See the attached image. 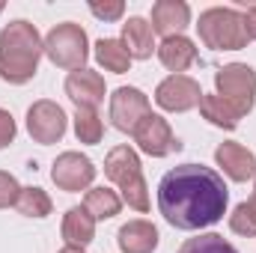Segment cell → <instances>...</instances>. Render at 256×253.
Masks as SVG:
<instances>
[{
    "mask_svg": "<svg viewBox=\"0 0 256 253\" xmlns=\"http://www.w3.org/2000/svg\"><path fill=\"white\" fill-rule=\"evenodd\" d=\"M230 206V188L224 176L202 164H182L164 173L158 182V212L176 230L214 226Z\"/></svg>",
    "mask_w": 256,
    "mask_h": 253,
    "instance_id": "cell-1",
    "label": "cell"
},
{
    "mask_svg": "<svg viewBox=\"0 0 256 253\" xmlns=\"http://www.w3.org/2000/svg\"><path fill=\"white\" fill-rule=\"evenodd\" d=\"M42 54H45V39L39 36L36 24L18 18L0 30V78L6 84L21 86L33 80Z\"/></svg>",
    "mask_w": 256,
    "mask_h": 253,
    "instance_id": "cell-2",
    "label": "cell"
},
{
    "mask_svg": "<svg viewBox=\"0 0 256 253\" xmlns=\"http://www.w3.org/2000/svg\"><path fill=\"white\" fill-rule=\"evenodd\" d=\"M104 176L122 190V202L134 212H149V185L143 179L140 155L131 146H114L104 158Z\"/></svg>",
    "mask_w": 256,
    "mask_h": 253,
    "instance_id": "cell-3",
    "label": "cell"
},
{
    "mask_svg": "<svg viewBox=\"0 0 256 253\" xmlns=\"http://www.w3.org/2000/svg\"><path fill=\"white\" fill-rule=\"evenodd\" d=\"M194 27L200 33V42L212 51H242L250 42L242 12L230 6H212L200 12V21Z\"/></svg>",
    "mask_w": 256,
    "mask_h": 253,
    "instance_id": "cell-4",
    "label": "cell"
},
{
    "mask_svg": "<svg viewBox=\"0 0 256 253\" xmlns=\"http://www.w3.org/2000/svg\"><path fill=\"white\" fill-rule=\"evenodd\" d=\"M214 96H220L238 116L256 104V72L248 63H230L214 72Z\"/></svg>",
    "mask_w": 256,
    "mask_h": 253,
    "instance_id": "cell-5",
    "label": "cell"
},
{
    "mask_svg": "<svg viewBox=\"0 0 256 253\" xmlns=\"http://www.w3.org/2000/svg\"><path fill=\"white\" fill-rule=\"evenodd\" d=\"M45 57L57 68H68V72H78V68H86V57H90V42H86V33L80 24H57L48 36H45Z\"/></svg>",
    "mask_w": 256,
    "mask_h": 253,
    "instance_id": "cell-6",
    "label": "cell"
},
{
    "mask_svg": "<svg viewBox=\"0 0 256 253\" xmlns=\"http://www.w3.org/2000/svg\"><path fill=\"white\" fill-rule=\"evenodd\" d=\"M66 128H68V116H66V110L57 102L39 98V102L30 104V110H27V134L36 143H42V146L60 143Z\"/></svg>",
    "mask_w": 256,
    "mask_h": 253,
    "instance_id": "cell-7",
    "label": "cell"
},
{
    "mask_svg": "<svg viewBox=\"0 0 256 253\" xmlns=\"http://www.w3.org/2000/svg\"><path fill=\"white\" fill-rule=\"evenodd\" d=\"M149 114H152L149 96L143 90H137V86H120L110 96V122L122 134H134V128L140 126Z\"/></svg>",
    "mask_w": 256,
    "mask_h": 253,
    "instance_id": "cell-8",
    "label": "cell"
},
{
    "mask_svg": "<svg viewBox=\"0 0 256 253\" xmlns=\"http://www.w3.org/2000/svg\"><path fill=\"white\" fill-rule=\"evenodd\" d=\"M134 143L149 158H167L170 152H179L182 149V143L173 134L170 122L164 116H158V114H149L140 126L134 128Z\"/></svg>",
    "mask_w": 256,
    "mask_h": 253,
    "instance_id": "cell-9",
    "label": "cell"
},
{
    "mask_svg": "<svg viewBox=\"0 0 256 253\" xmlns=\"http://www.w3.org/2000/svg\"><path fill=\"white\" fill-rule=\"evenodd\" d=\"M202 98V90H200V80H194L188 74H170L158 84L155 90V102L161 110H170V114H188L200 104Z\"/></svg>",
    "mask_w": 256,
    "mask_h": 253,
    "instance_id": "cell-10",
    "label": "cell"
},
{
    "mask_svg": "<svg viewBox=\"0 0 256 253\" xmlns=\"http://www.w3.org/2000/svg\"><path fill=\"white\" fill-rule=\"evenodd\" d=\"M92 179H96V164L80 152H63L51 164V182L66 194L86 190L92 185Z\"/></svg>",
    "mask_w": 256,
    "mask_h": 253,
    "instance_id": "cell-11",
    "label": "cell"
},
{
    "mask_svg": "<svg viewBox=\"0 0 256 253\" xmlns=\"http://www.w3.org/2000/svg\"><path fill=\"white\" fill-rule=\"evenodd\" d=\"M104 78L92 68H78V72H68L66 78V96L78 104V110H96L102 102H104Z\"/></svg>",
    "mask_w": 256,
    "mask_h": 253,
    "instance_id": "cell-12",
    "label": "cell"
},
{
    "mask_svg": "<svg viewBox=\"0 0 256 253\" xmlns=\"http://www.w3.org/2000/svg\"><path fill=\"white\" fill-rule=\"evenodd\" d=\"M214 161H218V167L232 182H250V179H256V155L248 146H242V143H232V140L220 143L214 149Z\"/></svg>",
    "mask_w": 256,
    "mask_h": 253,
    "instance_id": "cell-13",
    "label": "cell"
},
{
    "mask_svg": "<svg viewBox=\"0 0 256 253\" xmlns=\"http://www.w3.org/2000/svg\"><path fill=\"white\" fill-rule=\"evenodd\" d=\"M191 24V6L185 0H158L152 6V30L164 39L182 36Z\"/></svg>",
    "mask_w": 256,
    "mask_h": 253,
    "instance_id": "cell-14",
    "label": "cell"
},
{
    "mask_svg": "<svg viewBox=\"0 0 256 253\" xmlns=\"http://www.w3.org/2000/svg\"><path fill=\"white\" fill-rule=\"evenodd\" d=\"M120 42L126 45V51H128L131 60H149L152 51H158V45H155V30H152V24H149L146 18H140V15H131L126 24H122V39H120Z\"/></svg>",
    "mask_w": 256,
    "mask_h": 253,
    "instance_id": "cell-15",
    "label": "cell"
},
{
    "mask_svg": "<svg viewBox=\"0 0 256 253\" xmlns=\"http://www.w3.org/2000/svg\"><path fill=\"white\" fill-rule=\"evenodd\" d=\"M116 244L122 253H152L158 248V230L149 220H128L116 232Z\"/></svg>",
    "mask_w": 256,
    "mask_h": 253,
    "instance_id": "cell-16",
    "label": "cell"
},
{
    "mask_svg": "<svg viewBox=\"0 0 256 253\" xmlns=\"http://www.w3.org/2000/svg\"><path fill=\"white\" fill-rule=\"evenodd\" d=\"M158 60L167 72L182 74L185 68H191L196 63V45L188 36H170V39H164L158 45Z\"/></svg>",
    "mask_w": 256,
    "mask_h": 253,
    "instance_id": "cell-17",
    "label": "cell"
},
{
    "mask_svg": "<svg viewBox=\"0 0 256 253\" xmlns=\"http://www.w3.org/2000/svg\"><path fill=\"white\" fill-rule=\"evenodd\" d=\"M63 238L72 248H86L96 238V218L84 206H72L63 214Z\"/></svg>",
    "mask_w": 256,
    "mask_h": 253,
    "instance_id": "cell-18",
    "label": "cell"
},
{
    "mask_svg": "<svg viewBox=\"0 0 256 253\" xmlns=\"http://www.w3.org/2000/svg\"><path fill=\"white\" fill-rule=\"evenodd\" d=\"M84 208L96 218V220H110L120 214L122 208V196L110 188H90L84 196Z\"/></svg>",
    "mask_w": 256,
    "mask_h": 253,
    "instance_id": "cell-19",
    "label": "cell"
},
{
    "mask_svg": "<svg viewBox=\"0 0 256 253\" xmlns=\"http://www.w3.org/2000/svg\"><path fill=\"white\" fill-rule=\"evenodd\" d=\"M96 60L104 72H114V74H126L131 68V57H128L126 45L120 39H98L96 42Z\"/></svg>",
    "mask_w": 256,
    "mask_h": 253,
    "instance_id": "cell-20",
    "label": "cell"
},
{
    "mask_svg": "<svg viewBox=\"0 0 256 253\" xmlns=\"http://www.w3.org/2000/svg\"><path fill=\"white\" fill-rule=\"evenodd\" d=\"M200 114H202V120H208L212 126H218V128H226V131H232V128L238 126V114L220 98V96H206L202 92V98H200Z\"/></svg>",
    "mask_w": 256,
    "mask_h": 253,
    "instance_id": "cell-21",
    "label": "cell"
},
{
    "mask_svg": "<svg viewBox=\"0 0 256 253\" xmlns=\"http://www.w3.org/2000/svg\"><path fill=\"white\" fill-rule=\"evenodd\" d=\"M15 208H18L24 218H48L51 208H54V202H51V196H48L42 188L30 185V188H21Z\"/></svg>",
    "mask_w": 256,
    "mask_h": 253,
    "instance_id": "cell-22",
    "label": "cell"
},
{
    "mask_svg": "<svg viewBox=\"0 0 256 253\" xmlns=\"http://www.w3.org/2000/svg\"><path fill=\"white\" fill-rule=\"evenodd\" d=\"M74 137L86 146H96L102 143L104 137V122L98 116V110H78L74 114Z\"/></svg>",
    "mask_w": 256,
    "mask_h": 253,
    "instance_id": "cell-23",
    "label": "cell"
},
{
    "mask_svg": "<svg viewBox=\"0 0 256 253\" xmlns=\"http://www.w3.org/2000/svg\"><path fill=\"white\" fill-rule=\"evenodd\" d=\"M230 230L236 236H244V238H254L256 236V194L250 200L238 202L230 214Z\"/></svg>",
    "mask_w": 256,
    "mask_h": 253,
    "instance_id": "cell-24",
    "label": "cell"
},
{
    "mask_svg": "<svg viewBox=\"0 0 256 253\" xmlns=\"http://www.w3.org/2000/svg\"><path fill=\"white\" fill-rule=\"evenodd\" d=\"M176 253H238L224 236H218V232H202V236H196V238H188V242H182V248Z\"/></svg>",
    "mask_w": 256,
    "mask_h": 253,
    "instance_id": "cell-25",
    "label": "cell"
},
{
    "mask_svg": "<svg viewBox=\"0 0 256 253\" xmlns=\"http://www.w3.org/2000/svg\"><path fill=\"white\" fill-rule=\"evenodd\" d=\"M18 194H21V185L12 173L0 170V208H9L18 202Z\"/></svg>",
    "mask_w": 256,
    "mask_h": 253,
    "instance_id": "cell-26",
    "label": "cell"
},
{
    "mask_svg": "<svg viewBox=\"0 0 256 253\" xmlns=\"http://www.w3.org/2000/svg\"><path fill=\"white\" fill-rule=\"evenodd\" d=\"M90 12L102 21H120L126 15V3L122 0H104V3H90Z\"/></svg>",
    "mask_w": 256,
    "mask_h": 253,
    "instance_id": "cell-27",
    "label": "cell"
},
{
    "mask_svg": "<svg viewBox=\"0 0 256 253\" xmlns=\"http://www.w3.org/2000/svg\"><path fill=\"white\" fill-rule=\"evenodd\" d=\"M15 120H12V114L9 110H3L0 108V149H6L12 140H15Z\"/></svg>",
    "mask_w": 256,
    "mask_h": 253,
    "instance_id": "cell-28",
    "label": "cell"
},
{
    "mask_svg": "<svg viewBox=\"0 0 256 253\" xmlns=\"http://www.w3.org/2000/svg\"><path fill=\"white\" fill-rule=\"evenodd\" d=\"M242 18H244V30H248V39H254V42H256V6H248V9L242 12Z\"/></svg>",
    "mask_w": 256,
    "mask_h": 253,
    "instance_id": "cell-29",
    "label": "cell"
},
{
    "mask_svg": "<svg viewBox=\"0 0 256 253\" xmlns=\"http://www.w3.org/2000/svg\"><path fill=\"white\" fill-rule=\"evenodd\" d=\"M57 253H84V248H72V244H66L63 250H57Z\"/></svg>",
    "mask_w": 256,
    "mask_h": 253,
    "instance_id": "cell-30",
    "label": "cell"
},
{
    "mask_svg": "<svg viewBox=\"0 0 256 253\" xmlns=\"http://www.w3.org/2000/svg\"><path fill=\"white\" fill-rule=\"evenodd\" d=\"M0 12H3V3H0Z\"/></svg>",
    "mask_w": 256,
    "mask_h": 253,
    "instance_id": "cell-31",
    "label": "cell"
},
{
    "mask_svg": "<svg viewBox=\"0 0 256 253\" xmlns=\"http://www.w3.org/2000/svg\"><path fill=\"white\" fill-rule=\"evenodd\" d=\"M254 185H256V179H254ZM254 194H256V190H254Z\"/></svg>",
    "mask_w": 256,
    "mask_h": 253,
    "instance_id": "cell-32",
    "label": "cell"
}]
</instances>
